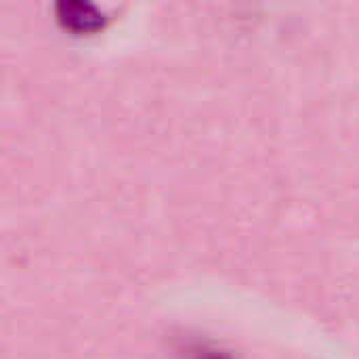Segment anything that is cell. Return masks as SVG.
Listing matches in <instances>:
<instances>
[{"label":"cell","instance_id":"cell-1","mask_svg":"<svg viewBox=\"0 0 359 359\" xmlns=\"http://www.w3.org/2000/svg\"><path fill=\"white\" fill-rule=\"evenodd\" d=\"M187 353H189V359H233L227 351L208 347V345H194V347H189Z\"/></svg>","mask_w":359,"mask_h":359}]
</instances>
